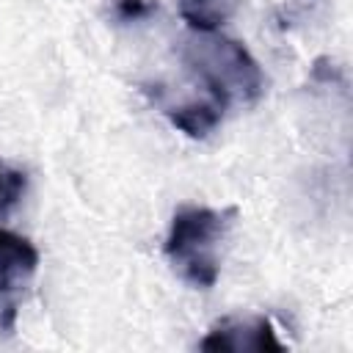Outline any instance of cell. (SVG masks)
I'll return each instance as SVG.
<instances>
[{
	"instance_id": "8",
	"label": "cell",
	"mask_w": 353,
	"mask_h": 353,
	"mask_svg": "<svg viewBox=\"0 0 353 353\" xmlns=\"http://www.w3.org/2000/svg\"><path fill=\"white\" fill-rule=\"evenodd\" d=\"M152 8H154V6H152L149 0H116V6H113L116 17H119L121 22H138V19L149 17Z\"/></svg>"
},
{
	"instance_id": "3",
	"label": "cell",
	"mask_w": 353,
	"mask_h": 353,
	"mask_svg": "<svg viewBox=\"0 0 353 353\" xmlns=\"http://www.w3.org/2000/svg\"><path fill=\"white\" fill-rule=\"evenodd\" d=\"M39 270L36 245L8 229H0V328L11 331L19 298Z\"/></svg>"
},
{
	"instance_id": "6",
	"label": "cell",
	"mask_w": 353,
	"mask_h": 353,
	"mask_svg": "<svg viewBox=\"0 0 353 353\" xmlns=\"http://www.w3.org/2000/svg\"><path fill=\"white\" fill-rule=\"evenodd\" d=\"M240 0H179V17L190 30L212 33L232 19Z\"/></svg>"
},
{
	"instance_id": "2",
	"label": "cell",
	"mask_w": 353,
	"mask_h": 353,
	"mask_svg": "<svg viewBox=\"0 0 353 353\" xmlns=\"http://www.w3.org/2000/svg\"><path fill=\"white\" fill-rule=\"evenodd\" d=\"M237 210L212 207H179L171 218L163 251L174 270L199 290H210L221 276L218 248L232 229Z\"/></svg>"
},
{
	"instance_id": "1",
	"label": "cell",
	"mask_w": 353,
	"mask_h": 353,
	"mask_svg": "<svg viewBox=\"0 0 353 353\" xmlns=\"http://www.w3.org/2000/svg\"><path fill=\"white\" fill-rule=\"evenodd\" d=\"M182 61L188 72L201 83L204 97L229 110L232 102H254L265 91V74L256 58L234 39L199 33L182 44Z\"/></svg>"
},
{
	"instance_id": "7",
	"label": "cell",
	"mask_w": 353,
	"mask_h": 353,
	"mask_svg": "<svg viewBox=\"0 0 353 353\" xmlns=\"http://www.w3.org/2000/svg\"><path fill=\"white\" fill-rule=\"evenodd\" d=\"M25 188H28V174L0 163V218L19 204V199L25 196Z\"/></svg>"
},
{
	"instance_id": "4",
	"label": "cell",
	"mask_w": 353,
	"mask_h": 353,
	"mask_svg": "<svg viewBox=\"0 0 353 353\" xmlns=\"http://www.w3.org/2000/svg\"><path fill=\"white\" fill-rule=\"evenodd\" d=\"M201 350H284L268 317H223L199 342Z\"/></svg>"
},
{
	"instance_id": "5",
	"label": "cell",
	"mask_w": 353,
	"mask_h": 353,
	"mask_svg": "<svg viewBox=\"0 0 353 353\" xmlns=\"http://www.w3.org/2000/svg\"><path fill=\"white\" fill-rule=\"evenodd\" d=\"M160 108H163L165 119L188 138H207L210 132L218 130V124L226 116V108L207 97H201V99L193 97L185 102H160Z\"/></svg>"
}]
</instances>
